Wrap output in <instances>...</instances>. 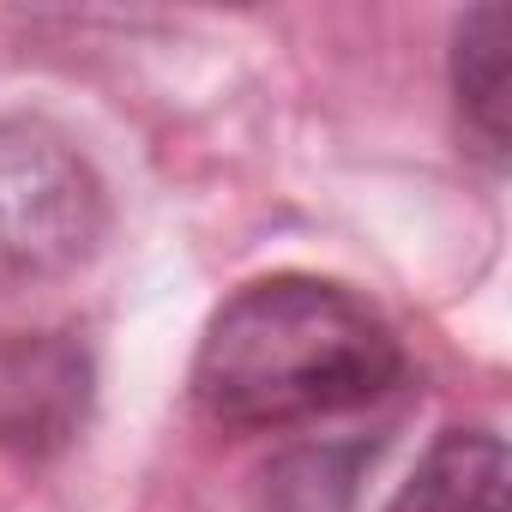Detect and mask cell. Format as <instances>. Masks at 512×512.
<instances>
[{"label": "cell", "mask_w": 512, "mask_h": 512, "mask_svg": "<svg viewBox=\"0 0 512 512\" xmlns=\"http://www.w3.org/2000/svg\"><path fill=\"white\" fill-rule=\"evenodd\" d=\"M506 85H512V13L500 0L464 13L452 31V103H458V133L464 145L488 163L506 169Z\"/></svg>", "instance_id": "4"}, {"label": "cell", "mask_w": 512, "mask_h": 512, "mask_svg": "<svg viewBox=\"0 0 512 512\" xmlns=\"http://www.w3.org/2000/svg\"><path fill=\"white\" fill-rule=\"evenodd\" d=\"M109 235V187L49 115H0V302L79 278Z\"/></svg>", "instance_id": "2"}, {"label": "cell", "mask_w": 512, "mask_h": 512, "mask_svg": "<svg viewBox=\"0 0 512 512\" xmlns=\"http://www.w3.org/2000/svg\"><path fill=\"white\" fill-rule=\"evenodd\" d=\"M410 374L398 326L338 278L272 272L241 284L193 356V404L223 428H302L380 404Z\"/></svg>", "instance_id": "1"}, {"label": "cell", "mask_w": 512, "mask_h": 512, "mask_svg": "<svg viewBox=\"0 0 512 512\" xmlns=\"http://www.w3.org/2000/svg\"><path fill=\"white\" fill-rule=\"evenodd\" d=\"M380 446H308L290 452L272 470V506L278 512H350L356 506V476L374 464Z\"/></svg>", "instance_id": "6"}, {"label": "cell", "mask_w": 512, "mask_h": 512, "mask_svg": "<svg viewBox=\"0 0 512 512\" xmlns=\"http://www.w3.org/2000/svg\"><path fill=\"white\" fill-rule=\"evenodd\" d=\"M91 350L73 332H31L0 344V452L55 458L91 416Z\"/></svg>", "instance_id": "3"}, {"label": "cell", "mask_w": 512, "mask_h": 512, "mask_svg": "<svg viewBox=\"0 0 512 512\" xmlns=\"http://www.w3.org/2000/svg\"><path fill=\"white\" fill-rule=\"evenodd\" d=\"M386 512H506V440L494 428H446Z\"/></svg>", "instance_id": "5"}]
</instances>
